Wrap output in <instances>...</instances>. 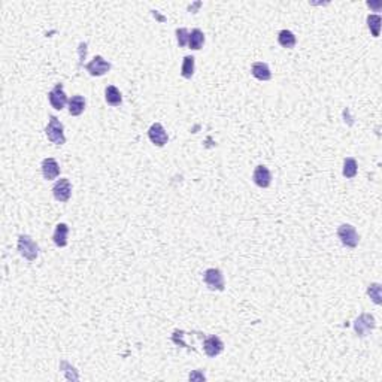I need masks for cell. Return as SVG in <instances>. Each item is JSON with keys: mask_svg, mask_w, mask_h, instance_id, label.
Returning <instances> with one entry per match:
<instances>
[{"mask_svg": "<svg viewBox=\"0 0 382 382\" xmlns=\"http://www.w3.org/2000/svg\"><path fill=\"white\" fill-rule=\"evenodd\" d=\"M85 69L91 76H102L111 70V63L106 62L102 56H96L94 59L85 66Z\"/></svg>", "mask_w": 382, "mask_h": 382, "instance_id": "8", "label": "cell"}, {"mask_svg": "<svg viewBox=\"0 0 382 382\" xmlns=\"http://www.w3.org/2000/svg\"><path fill=\"white\" fill-rule=\"evenodd\" d=\"M42 175L45 179L51 181L60 175V166L54 159H45L42 161Z\"/></svg>", "mask_w": 382, "mask_h": 382, "instance_id": "12", "label": "cell"}, {"mask_svg": "<svg viewBox=\"0 0 382 382\" xmlns=\"http://www.w3.org/2000/svg\"><path fill=\"white\" fill-rule=\"evenodd\" d=\"M367 294L370 296V299H372L376 305H381V302H382L381 284H370L369 288H367Z\"/></svg>", "mask_w": 382, "mask_h": 382, "instance_id": "22", "label": "cell"}, {"mask_svg": "<svg viewBox=\"0 0 382 382\" xmlns=\"http://www.w3.org/2000/svg\"><path fill=\"white\" fill-rule=\"evenodd\" d=\"M148 137L157 147H164L167 144V140H169V136H167L166 130H164V127L160 123H156V124H153L150 127V130H148Z\"/></svg>", "mask_w": 382, "mask_h": 382, "instance_id": "10", "label": "cell"}, {"mask_svg": "<svg viewBox=\"0 0 382 382\" xmlns=\"http://www.w3.org/2000/svg\"><path fill=\"white\" fill-rule=\"evenodd\" d=\"M203 279H205V284L209 287L211 290L224 291L225 284H224V276L220 269H214V267H212V269H208V270L205 272Z\"/></svg>", "mask_w": 382, "mask_h": 382, "instance_id": "5", "label": "cell"}, {"mask_svg": "<svg viewBox=\"0 0 382 382\" xmlns=\"http://www.w3.org/2000/svg\"><path fill=\"white\" fill-rule=\"evenodd\" d=\"M48 100L54 109H57V111L63 109L66 103H69V99L63 90V84H56V87L48 93Z\"/></svg>", "mask_w": 382, "mask_h": 382, "instance_id": "6", "label": "cell"}, {"mask_svg": "<svg viewBox=\"0 0 382 382\" xmlns=\"http://www.w3.org/2000/svg\"><path fill=\"white\" fill-rule=\"evenodd\" d=\"M85 109V99L82 96H72L69 99V114L73 117H78L84 112Z\"/></svg>", "mask_w": 382, "mask_h": 382, "instance_id": "15", "label": "cell"}, {"mask_svg": "<svg viewBox=\"0 0 382 382\" xmlns=\"http://www.w3.org/2000/svg\"><path fill=\"white\" fill-rule=\"evenodd\" d=\"M278 42L282 48H294L296 45V36L290 30H281L278 34Z\"/></svg>", "mask_w": 382, "mask_h": 382, "instance_id": "18", "label": "cell"}, {"mask_svg": "<svg viewBox=\"0 0 382 382\" xmlns=\"http://www.w3.org/2000/svg\"><path fill=\"white\" fill-rule=\"evenodd\" d=\"M253 181L255 182V185H258L260 188H267L270 185V182H272V173L266 166L260 164L254 169Z\"/></svg>", "mask_w": 382, "mask_h": 382, "instance_id": "9", "label": "cell"}, {"mask_svg": "<svg viewBox=\"0 0 382 382\" xmlns=\"http://www.w3.org/2000/svg\"><path fill=\"white\" fill-rule=\"evenodd\" d=\"M251 72H253L254 78H257L258 81H269L272 78V72H270L269 66L263 62H257L253 64Z\"/></svg>", "mask_w": 382, "mask_h": 382, "instance_id": "14", "label": "cell"}, {"mask_svg": "<svg viewBox=\"0 0 382 382\" xmlns=\"http://www.w3.org/2000/svg\"><path fill=\"white\" fill-rule=\"evenodd\" d=\"M367 26H369L372 34L375 37H378L379 36V30H381V17L379 15H369L367 17Z\"/></svg>", "mask_w": 382, "mask_h": 382, "instance_id": "21", "label": "cell"}, {"mask_svg": "<svg viewBox=\"0 0 382 382\" xmlns=\"http://www.w3.org/2000/svg\"><path fill=\"white\" fill-rule=\"evenodd\" d=\"M53 194L56 197V200L59 202H67L72 196V184L67 178H60L54 187H53Z\"/></svg>", "mask_w": 382, "mask_h": 382, "instance_id": "7", "label": "cell"}, {"mask_svg": "<svg viewBox=\"0 0 382 382\" xmlns=\"http://www.w3.org/2000/svg\"><path fill=\"white\" fill-rule=\"evenodd\" d=\"M105 100L111 106H120L123 102V96L115 85H108L105 90Z\"/></svg>", "mask_w": 382, "mask_h": 382, "instance_id": "16", "label": "cell"}, {"mask_svg": "<svg viewBox=\"0 0 382 382\" xmlns=\"http://www.w3.org/2000/svg\"><path fill=\"white\" fill-rule=\"evenodd\" d=\"M203 348H205V352H206V355H208V357L214 358V357H217L218 354H221V352H223L224 344H223V341H221L218 336H209V338H206V339H205V342H203Z\"/></svg>", "mask_w": 382, "mask_h": 382, "instance_id": "11", "label": "cell"}, {"mask_svg": "<svg viewBox=\"0 0 382 382\" xmlns=\"http://www.w3.org/2000/svg\"><path fill=\"white\" fill-rule=\"evenodd\" d=\"M45 134L46 137L56 144V145H63L66 144V136H64V127L63 124L60 123V120L54 115L50 117V121H48V126L45 128Z\"/></svg>", "mask_w": 382, "mask_h": 382, "instance_id": "1", "label": "cell"}, {"mask_svg": "<svg viewBox=\"0 0 382 382\" xmlns=\"http://www.w3.org/2000/svg\"><path fill=\"white\" fill-rule=\"evenodd\" d=\"M18 253L23 255L26 260L34 261L37 258V255H39V247L30 236L21 234L18 237Z\"/></svg>", "mask_w": 382, "mask_h": 382, "instance_id": "2", "label": "cell"}, {"mask_svg": "<svg viewBox=\"0 0 382 382\" xmlns=\"http://www.w3.org/2000/svg\"><path fill=\"white\" fill-rule=\"evenodd\" d=\"M375 327H376V322H375L373 315H370V314H361L354 322V330L360 338L367 336Z\"/></svg>", "mask_w": 382, "mask_h": 382, "instance_id": "4", "label": "cell"}, {"mask_svg": "<svg viewBox=\"0 0 382 382\" xmlns=\"http://www.w3.org/2000/svg\"><path fill=\"white\" fill-rule=\"evenodd\" d=\"M176 37H178L179 46H185V45H188L190 33H188L187 29H176Z\"/></svg>", "mask_w": 382, "mask_h": 382, "instance_id": "23", "label": "cell"}, {"mask_svg": "<svg viewBox=\"0 0 382 382\" xmlns=\"http://www.w3.org/2000/svg\"><path fill=\"white\" fill-rule=\"evenodd\" d=\"M203 43H205V34H203V32L200 29L191 30L190 39H188V46H190L191 50L197 51V50H200L203 46Z\"/></svg>", "mask_w": 382, "mask_h": 382, "instance_id": "17", "label": "cell"}, {"mask_svg": "<svg viewBox=\"0 0 382 382\" xmlns=\"http://www.w3.org/2000/svg\"><path fill=\"white\" fill-rule=\"evenodd\" d=\"M338 236H339L341 242L348 248H355L358 245V241H360L355 227H352L351 224H342L338 228Z\"/></svg>", "mask_w": 382, "mask_h": 382, "instance_id": "3", "label": "cell"}, {"mask_svg": "<svg viewBox=\"0 0 382 382\" xmlns=\"http://www.w3.org/2000/svg\"><path fill=\"white\" fill-rule=\"evenodd\" d=\"M357 172H358V164H357V161L355 159H352V157H348V159H345L344 161V176L345 178H354L355 175H357Z\"/></svg>", "mask_w": 382, "mask_h": 382, "instance_id": "19", "label": "cell"}, {"mask_svg": "<svg viewBox=\"0 0 382 382\" xmlns=\"http://www.w3.org/2000/svg\"><path fill=\"white\" fill-rule=\"evenodd\" d=\"M67 234H69V227L67 224L60 223L56 225L54 234H53V241L59 248H64L67 245Z\"/></svg>", "mask_w": 382, "mask_h": 382, "instance_id": "13", "label": "cell"}, {"mask_svg": "<svg viewBox=\"0 0 382 382\" xmlns=\"http://www.w3.org/2000/svg\"><path fill=\"white\" fill-rule=\"evenodd\" d=\"M181 75H182L185 79H190L191 76L194 75V57H191V56L184 57L182 69H181Z\"/></svg>", "mask_w": 382, "mask_h": 382, "instance_id": "20", "label": "cell"}, {"mask_svg": "<svg viewBox=\"0 0 382 382\" xmlns=\"http://www.w3.org/2000/svg\"><path fill=\"white\" fill-rule=\"evenodd\" d=\"M205 379H206L205 375L200 373V372H194V373L190 375V381H205Z\"/></svg>", "mask_w": 382, "mask_h": 382, "instance_id": "24", "label": "cell"}]
</instances>
